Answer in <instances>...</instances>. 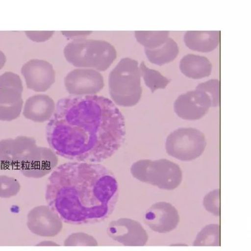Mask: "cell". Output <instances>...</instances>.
Instances as JSON below:
<instances>
[{
	"label": "cell",
	"mask_w": 251,
	"mask_h": 251,
	"mask_svg": "<svg viewBox=\"0 0 251 251\" xmlns=\"http://www.w3.org/2000/svg\"><path fill=\"white\" fill-rule=\"evenodd\" d=\"M126 136L125 117L115 103L94 95L60 99L46 128L53 151L74 162L107 160L121 149Z\"/></svg>",
	"instance_id": "6da1fadb"
},
{
	"label": "cell",
	"mask_w": 251,
	"mask_h": 251,
	"mask_svg": "<svg viewBox=\"0 0 251 251\" xmlns=\"http://www.w3.org/2000/svg\"><path fill=\"white\" fill-rule=\"evenodd\" d=\"M119 195L117 178L105 166L73 161L59 165L51 173L46 199L61 221L82 225L110 216Z\"/></svg>",
	"instance_id": "7a4b0ae2"
},
{
	"label": "cell",
	"mask_w": 251,
	"mask_h": 251,
	"mask_svg": "<svg viewBox=\"0 0 251 251\" xmlns=\"http://www.w3.org/2000/svg\"><path fill=\"white\" fill-rule=\"evenodd\" d=\"M64 54L70 64L77 68L106 71L117 58V51L108 42L79 39L65 48Z\"/></svg>",
	"instance_id": "3957f363"
},
{
	"label": "cell",
	"mask_w": 251,
	"mask_h": 251,
	"mask_svg": "<svg viewBox=\"0 0 251 251\" xmlns=\"http://www.w3.org/2000/svg\"><path fill=\"white\" fill-rule=\"evenodd\" d=\"M109 86L110 95L118 104L132 106L137 103L142 92L138 62L122 59L109 75Z\"/></svg>",
	"instance_id": "277c9868"
},
{
	"label": "cell",
	"mask_w": 251,
	"mask_h": 251,
	"mask_svg": "<svg viewBox=\"0 0 251 251\" xmlns=\"http://www.w3.org/2000/svg\"><path fill=\"white\" fill-rule=\"evenodd\" d=\"M204 134L193 128H181L167 137L165 148L167 153L178 160L188 161L200 157L205 150Z\"/></svg>",
	"instance_id": "5b68a950"
},
{
	"label": "cell",
	"mask_w": 251,
	"mask_h": 251,
	"mask_svg": "<svg viewBox=\"0 0 251 251\" xmlns=\"http://www.w3.org/2000/svg\"><path fill=\"white\" fill-rule=\"evenodd\" d=\"M23 81L12 72L0 75V120L11 121L22 112L24 100Z\"/></svg>",
	"instance_id": "8992f818"
},
{
	"label": "cell",
	"mask_w": 251,
	"mask_h": 251,
	"mask_svg": "<svg viewBox=\"0 0 251 251\" xmlns=\"http://www.w3.org/2000/svg\"><path fill=\"white\" fill-rule=\"evenodd\" d=\"M174 106L175 113L179 118L193 121L202 118L214 105L210 96L203 91L196 89L179 96Z\"/></svg>",
	"instance_id": "52a82bcc"
},
{
	"label": "cell",
	"mask_w": 251,
	"mask_h": 251,
	"mask_svg": "<svg viewBox=\"0 0 251 251\" xmlns=\"http://www.w3.org/2000/svg\"><path fill=\"white\" fill-rule=\"evenodd\" d=\"M65 85L72 95H94L102 89L104 81L102 75L95 70L78 69L67 75Z\"/></svg>",
	"instance_id": "ba28073f"
},
{
	"label": "cell",
	"mask_w": 251,
	"mask_h": 251,
	"mask_svg": "<svg viewBox=\"0 0 251 251\" xmlns=\"http://www.w3.org/2000/svg\"><path fill=\"white\" fill-rule=\"evenodd\" d=\"M22 74L28 89L36 92H45L53 84L55 72L50 62L37 59H31L23 66Z\"/></svg>",
	"instance_id": "9c48e42d"
},
{
	"label": "cell",
	"mask_w": 251,
	"mask_h": 251,
	"mask_svg": "<svg viewBox=\"0 0 251 251\" xmlns=\"http://www.w3.org/2000/svg\"><path fill=\"white\" fill-rule=\"evenodd\" d=\"M144 221L153 231L167 233L176 228L180 217L173 205L162 201L155 203L149 209L145 214Z\"/></svg>",
	"instance_id": "30bf717a"
},
{
	"label": "cell",
	"mask_w": 251,
	"mask_h": 251,
	"mask_svg": "<svg viewBox=\"0 0 251 251\" xmlns=\"http://www.w3.org/2000/svg\"><path fill=\"white\" fill-rule=\"evenodd\" d=\"M27 225L32 233L44 237L56 236L62 227L61 220L48 206L32 209L27 215Z\"/></svg>",
	"instance_id": "8fae6325"
},
{
	"label": "cell",
	"mask_w": 251,
	"mask_h": 251,
	"mask_svg": "<svg viewBox=\"0 0 251 251\" xmlns=\"http://www.w3.org/2000/svg\"><path fill=\"white\" fill-rule=\"evenodd\" d=\"M150 174L148 179L161 189L173 190L181 183L182 173L178 165L165 159L148 162Z\"/></svg>",
	"instance_id": "7c38bea8"
},
{
	"label": "cell",
	"mask_w": 251,
	"mask_h": 251,
	"mask_svg": "<svg viewBox=\"0 0 251 251\" xmlns=\"http://www.w3.org/2000/svg\"><path fill=\"white\" fill-rule=\"evenodd\" d=\"M108 232L112 239L126 246H143L149 240L142 226L131 219H121L112 222Z\"/></svg>",
	"instance_id": "4fadbf2b"
},
{
	"label": "cell",
	"mask_w": 251,
	"mask_h": 251,
	"mask_svg": "<svg viewBox=\"0 0 251 251\" xmlns=\"http://www.w3.org/2000/svg\"><path fill=\"white\" fill-rule=\"evenodd\" d=\"M53 100L45 95H37L26 100L23 114L27 119L40 122L50 119L55 111Z\"/></svg>",
	"instance_id": "5bb4252c"
},
{
	"label": "cell",
	"mask_w": 251,
	"mask_h": 251,
	"mask_svg": "<svg viewBox=\"0 0 251 251\" xmlns=\"http://www.w3.org/2000/svg\"><path fill=\"white\" fill-rule=\"evenodd\" d=\"M220 31H189L184 37L185 45L190 49L201 52L215 50L220 43Z\"/></svg>",
	"instance_id": "9a60e30c"
},
{
	"label": "cell",
	"mask_w": 251,
	"mask_h": 251,
	"mask_svg": "<svg viewBox=\"0 0 251 251\" xmlns=\"http://www.w3.org/2000/svg\"><path fill=\"white\" fill-rule=\"evenodd\" d=\"M179 68L184 75L195 79L210 76L212 71L211 62L207 57L194 54L183 56Z\"/></svg>",
	"instance_id": "2e32d148"
},
{
	"label": "cell",
	"mask_w": 251,
	"mask_h": 251,
	"mask_svg": "<svg viewBox=\"0 0 251 251\" xmlns=\"http://www.w3.org/2000/svg\"><path fill=\"white\" fill-rule=\"evenodd\" d=\"M145 52L152 64L162 66L176 58L179 53V48L176 42L169 38L162 46L154 50L145 49Z\"/></svg>",
	"instance_id": "e0dca14e"
},
{
	"label": "cell",
	"mask_w": 251,
	"mask_h": 251,
	"mask_svg": "<svg viewBox=\"0 0 251 251\" xmlns=\"http://www.w3.org/2000/svg\"><path fill=\"white\" fill-rule=\"evenodd\" d=\"M168 31H135L136 38L145 49L154 50L162 46L169 38Z\"/></svg>",
	"instance_id": "ac0fdd59"
},
{
	"label": "cell",
	"mask_w": 251,
	"mask_h": 251,
	"mask_svg": "<svg viewBox=\"0 0 251 251\" xmlns=\"http://www.w3.org/2000/svg\"><path fill=\"white\" fill-rule=\"evenodd\" d=\"M139 69L141 76L143 77L146 85L152 93L159 89L166 88L171 81L170 79L163 76L158 71L148 68L144 61L141 62Z\"/></svg>",
	"instance_id": "d6986e66"
},
{
	"label": "cell",
	"mask_w": 251,
	"mask_h": 251,
	"mask_svg": "<svg viewBox=\"0 0 251 251\" xmlns=\"http://www.w3.org/2000/svg\"><path fill=\"white\" fill-rule=\"evenodd\" d=\"M220 245L221 227L219 224H210L204 226L193 243L194 246H220Z\"/></svg>",
	"instance_id": "ffe728a7"
},
{
	"label": "cell",
	"mask_w": 251,
	"mask_h": 251,
	"mask_svg": "<svg viewBox=\"0 0 251 251\" xmlns=\"http://www.w3.org/2000/svg\"><path fill=\"white\" fill-rule=\"evenodd\" d=\"M20 185L14 178L0 176V198H9L16 196L20 191Z\"/></svg>",
	"instance_id": "44dd1931"
},
{
	"label": "cell",
	"mask_w": 251,
	"mask_h": 251,
	"mask_svg": "<svg viewBox=\"0 0 251 251\" xmlns=\"http://www.w3.org/2000/svg\"><path fill=\"white\" fill-rule=\"evenodd\" d=\"M197 90L206 93L211 97L214 107L219 106L220 102V82L218 79H211L200 83Z\"/></svg>",
	"instance_id": "7402d4cb"
},
{
	"label": "cell",
	"mask_w": 251,
	"mask_h": 251,
	"mask_svg": "<svg viewBox=\"0 0 251 251\" xmlns=\"http://www.w3.org/2000/svg\"><path fill=\"white\" fill-rule=\"evenodd\" d=\"M203 205L206 211L215 216H220V192L216 190L207 195L203 200Z\"/></svg>",
	"instance_id": "603a6c76"
},
{
	"label": "cell",
	"mask_w": 251,
	"mask_h": 251,
	"mask_svg": "<svg viewBox=\"0 0 251 251\" xmlns=\"http://www.w3.org/2000/svg\"><path fill=\"white\" fill-rule=\"evenodd\" d=\"M66 246H97V242L93 237L83 233L71 235L65 242Z\"/></svg>",
	"instance_id": "cb8c5ba5"
},
{
	"label": "cell",
	"mask_w": 251,
	"mask_h": 251,
	"mask_svg": "<svg viewBox=\"0 0 251 251\" xmlns=\"http://www.w3.org/2000/svg\"><path fill=\"white\" fill-rule=\"evenodd\" d=\"M25 32L27 34L28 37H29L31 40L38 36V37L35 40V41L37 42L41 41V39H43L44 41L49 39V38L51 36L53 33H54V32H48L47 34H45V33L46 32H45L44 34H37V32H34V33L33 31H26Z\"/></svg>",
	"instance_id": "d4e9b609"
},
{
	"label": "cell",
	"mask_w": 251,
	"mask_h": 251,
	"mask_svg": "<svg viewBox=\"0 0 251 251\" xmlns=\"http://www.w3.org/2000/svg\"><path fill=\"white\" fill-rule=\"evenodd\" d=\"M6 57L5 54L1 51H0V70H1L4 66L6 62Z\"/></svg>",
	"instance_id": "484cf974"
},
{
	"label": "cell",
	"mask_w": 251,
	"mask_h": 251,
	"mask_svg": "<svg viewBox=\"0 0 251 251\" xmlns=\"http://www.w3.org/2000/svg\"><path fill=\"white\" fill-rule=\"evenodd\" d=\"M37 246H59L54 242L52 241H44L38 243L36 245Z\"/></svg>",
	"instance_id": "4316f807"
},
{
	"label": "cell",
	"mask_w": 251,
	"mask_h": 251,
	"mask_svg": "<svg viewBox=\"0 0 251 251\" xmlns=\"http://www.w3.org/2000/svg\"><path fill=\"white\" fill-rule=\"evenodd\" d=\"M171 246H187V245L186 244H182V243H178V244H172L171 245Z\"/></svg>",
	"instance_id": "83f0119b"
}]
</instances>
